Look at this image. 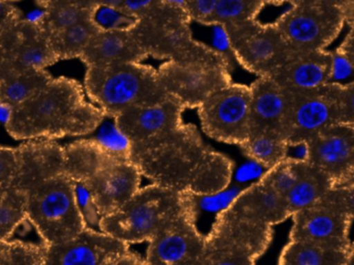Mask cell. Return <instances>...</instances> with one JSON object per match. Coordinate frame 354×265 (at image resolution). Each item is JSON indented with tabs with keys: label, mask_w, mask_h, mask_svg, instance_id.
Masks as SVG:
<instances>
[{
	"label": "cell",
	"mask_w": 354,
	"mask_h": 265,
	"mask_svg": "<svg viewBox=\"0 0 354 265\" xmlns=\"http://www.w3.org/2000/svg\"><path fill=\"white\" fill-rule=\"evenodd\" d=\"M225 27L237 64L255 76H272L295 54L274 22L255 19Z\"/></svg>",
	"instance_id": "12"
},
{
	"label": "cell",
	"mask_w": 354,
	"mask_h": 265,
	"mask_svg": "<svg viewBox=\"0 0 354 265\" xmlns=\"http://www.w3.org/2000/svg\"><path fill=\"white\" fill-rule=\"evenodd\" d=\"M218 0H185V10L192 23L208 26L212 22Z\"/></svg>",
	"instance_id": "37"
},
{
	"label": "cell",
	"mask_w": 354,
	"mask_h": 265,
	"mask_svg": "<svg viewBox=\"0 0 354 265\" xmlns=\"http://www.w3.org/2000/svg\"><path fill=\"white\" fill-rule=\"evenodd\" d=\"M64 167V146L33 140L18 147L0 146V241L27 222V191L45 173Z\"/></svg>",
	"instance_id": "4"
},
{
	"label": "cell",
	"mask_w": 354,
	"mask_h": 265,
	"mask_svg": "<svg viewBox=\"0 0 354 265\" xmlns=\"http://www.w3.org/2000/svg\"><path fill=\"white\" fill-rule=\"evenodd\" d=\"M135 265H149V264H147V262H145V259H142V260H141V262H138V264H135Z\"/></svg>",
	"instance_id": "53"
},
{
	"label": "cell",
	"mask_w": 354,
	"mask_h": 265,
	"mask_svg": "<svg viewBox=\"0 0 354 265\" xmlns=\"http://www.w3.org/2000/svg\"><path fill=\"white\" fill-rule=\"evenodd\" d=\"M97 130H99V133L95 140L104 149L116 156L130 158L132 144L130 140L120 132L114 120L113 124L105 122L104 120Z\"/></svg>",
	"instance_id": "33"
},
{
	"label": "cell",
	"mask_w": 354,
	"mask_h": 265,
	"mask_svg": "<svg viewBox=\"0 0 354 265\" xmlns=\"http://www.w3.org/2000/svg\"><path fill=\"white\" fill-rule=\"evenodd\" d=\"M230 208L248 220L272 227L291 218L285 198L262 179L243 189Z\"/></svg>",
	"instance_id": "22"
},
{
	"label": "cell",
	"mask_w": 354,
	"mask_h": 265,
	"mask_svg": "<svg viewBox=\"0 0 354 265\" xmlns=\"http://www.w3.org/2000/svg\"><path fill=\"white\" fill-rule=\"evenodd\" d=\"M272 241V226L248 220L229 206L216 214L195 265H256Z\"/></svg>",
	"instance_id": "10"
},
{
	"label": "cell",
	"mask_w": 354,
	"mask_h": 265,
	"mask_svg": "<svg viewBox=\"0 0 354 265\" xmlns=\"http://www.w3.org/2000/svg\"><path fill=\"white\" fill-rule=\"evenodd\" d=\"M243 189L239 187L227 188L220 193L209 196H195L197 208H203L207 212H221L233 203Z\"/></svg>",
	"instance_id": "36"
},
{
	"label": "cell",
	"mask_w": 354,
	"mask_h": 265,
	"mask_svg": "<svg viewBox=\"0 0 354 265\" xmlns=\"http://www.w3.org/2000/svg\"><path fill=\"white\" fill-rule=\"evenodd\" d=\"M333 52L295 53L270 78L285 91H307L332 82Z\"/></svg>",
	"instance_id": "21"
},
{
	"label": "cell",
	"mask_w": 354,
	"mask_h": 265,
	"mask_svg": "<svg viewBox=\"0 0 354 265\" xmlns=\"http://www.w3.org/2000/svg\"><path fill=\"white\" fill-rule=\"evenodd\" d=\"M346 24L349 25L348 33L336 51L344 56L354 68V10L347 17Z\"/></svg>",
	"instance_id": "43"
},
{
	"label": "cell",
	"mask_w": 354,
	"mask_h": 265,
	"mask_svg": "<svg viewBox=\"0 0 354 265\" xmlns=\"http://www.w3.org/2000/svg\"><path fill=\"white\" fill-rule=\"evenodd\" d=\"M266 6L264 0H218L210 25L229 26L255 20Z\"/></svg>",
	"instance_id": "30"
},
{
	"label": "cell",
	"mask_w": 354,
	"mask_h": 265,
	"mask_svg": "<svg viewBox=\"0 0 354 265\" xmlns=\"http://www.w3.org/2000/svg\"><path fill=\"white\" fill-rule=\"evenodd\" d=\"M141 260L129 244L89 227L64 243L45 245V265H135Z\"/></svg>",
	"instance_id": "16"
},
{
	"label": "cell",
	"mask_w": 354,
	"mask_h": 265,
	"mask_svg": "<svg viewBox=\"0 0 354 265\" xmlns=\"http://www.w3.org/2000/svg\"><path fill=\"white\" fill-rule=\"evenodd\" d=\"M250 91L252 129L277 131L285 136L288 114L286 91L270 77H257L250 85Z\"/></svg>",
	"instance_id": "24"
},
{
	"label": "cell",
	"mask_w": 354,
	"mask_h": 265,
	"mask_svg": "<svg viewBox=\"0 0 354 265\" xmlns=\"http://www.w3.org/2000/svg\"><path fill=\"white\" fill-rule=\"evenodd\" d=\"M27 221L44 245L64 243L86 228L72 181L64 169L39 176L27 191Z\"/></svg>",
	"instance_id": "7"
},
{
	"label": "cell",
	"mask_w": 354,
	"mask_h": 265,
	"mask_svg": "<svg viewBox=\"0 0 354 265\" xmlns=\"http://www.w3.org/2000/svg\"><path fill=\"white\" fill-rule=\"evenodd\" d=\"M290 241H305L349 251V231L354 220V201L349 185L328 191L313 205L292 217Z\"/></svg>",
	"instance_id": "11"
},
{
	"label": "cell",
	"mask_w": 354,
	"mask_h": 265,
	"mask_svg": "<svg viewBox=\"0 0 354 265\" xmlns=\"http://www.w3.org/2000/svg\"><path fill=\"white\" fill-rule=\"evenodd\" d=\"M8 76V68H6V64L3 60L0 58V82L3 80L6 77Z\"/></svg>",
	"instance_id": "48"
},
{
	"label": "cell",
	"mask_w": 354,
	"mask_h": 265,
	"mask_svg": "<svg viewBox=\"0 0 354 265\" xmlns=\"http://www.w3.org/2000/svg\"><path fill=\"white\" fill-rule=\"evenodd\" d=\"M295 167L297 179L285 195L291 217L313 205L328 191L336 188L328 174L308 161H295Z\"/></svg>",
	"instance_id": "25"
},
{
	"label": "cell",
	"mask_w": 354,
	"mask_h": 265,
	"mask_svg": "<svg viewBox=\"0 0 354 265\" xmlns=\"http://www.w3.org/2000/svg\"><path fill=\"white\" fill-rule=\"evenodd\" d=\"M10 108L6 104L0 103V122H3L4 125L8 120L10 116Z\"/></svg>",
	"instance_id": "46"
},
{
	"label": "cell",
	"mask_w": 354,
	"mask_h": 265,
	"mask_svg": "<svg viewBox=\"0 0 354 265\" xmlns=\"http://www.w3.org/2000/svg\"><path fill=\"white\" fill-rule=\"evenodd\" d=\"M197 110L202 130L216 141L241 146L251 133L250 85L232 81L212 93Z\"/></svg>",
	"instance_id": "13"
},
{
	"label": "cell",
	"mask_w": 354,
	"mask_h": 265,
	"mask_svg": "<svg viewBox=\"0 0 354 265\" xmlns=\"http://www.w3.org/2000/svg\"><path fill=\"white\" fill-rule=\"evenodd\" d=\"M163 2V0H122V8L138 20Z\"/></svg>",
	"instance_id": "40"
},
{
	"label": "cell",
	"mask_w": 354,
	"mask_h": 265,
	"mask_svg": "<svg viewBox=\"0 0 354 265\" xmlns=\"http://www.w3.org/2000/svg\"><path fill=\"white\" fill-rule=\"evenodd\" d=\"M185 108L174 98L153 105L141 106L112 118L132 145L142 144L174 130L183 124Z\"/></svg>",
	"instance_id": "20"
},
{
	"label": "cell",
	"mask_w": 354,
	"mask_h": 265,
	"mask_svg": "<svg viewBox=\"0 0 354 265\" xmlns=\"http://www.w3.org/2000/svg\"><path fill=\"white\" fill-rule=\"evenodd\" d=\"M210 28V44H207L214 52L218 54L223 60L228 64L231 72L233 70V64H237L231 47L230 39H229L228 31L226 27L220 24L209 25Z\"/></svg>",
	"instance_id": "35"
},
{
	"label": "cell",
	"mask_w": 354,
	"mask_h": 265,
	"mask_svg": "<svg viewBox=\"0 0 354 265\" xmlns=\"http://www.w3.org/2000/svg\"><path fill=\"white\" fill-rule=\"evenodd\" d=\"M1 265H45V245L1 241Z\"/></svg>",
	"instance_id": "31"
},
{
	"label": "cell",
	"mask_w": 354,
	"mask_h": 265,
	"mask_svg": "<svg viewBox=\"0 0 354 265\" xmlns=\"http://www.w3.org/2000/svg\"><path fill=\"white\" fill-rule=\"evenodd\" d=\"M340 124L354 126V81L348 84L337 83Z\"/></svg>",
	"instance_id": "38"
},
{
	"label": "cell",
	"mask_w": 354,
	"mask_h": 265,
	"mask_svg": "<svg viewBox=\"0 0 354 265\" xmlns=\"http://www.w3.org/2000/svg\"><path fill=\"white\" fill-rule=\"evenodd\" d=\"M349 188H351V194H353V197L354 200V183H351V185H348Z\"/></svg>",
	"instance_id": "52"
},
{
	"label": "cell",
	"mask_w": 354,
	"mask_h": 265,
	"mask_svg": "<svg viewBox=\"0 0 354 265\" xmlns=\"http://www.w3.org/2000/svg\"><path fill=\"white\" fill-rule=\"evenodd\" d=\"M345 265H354V243H351V248H349L346 264Z\"/></svg>",
	"instance_id": "49"
},
{
	"label": "cell",
	"mask_w": 354,
	"mask_h": 265,
	"mask_svg": "<svg viewBox=\"0 0 354 265\" xmlns=\"http://www.w3.org/2000/svg\"><path fill=\"white\" fill-rule=\"evenodd\" d=\"M349 1H351V8H349L348 15L351 14V12H353L354 10V0H349Z\"/></svg>",
	"instance_id": "51"
},
{
	"label": "cell",
	"mask_w": 354,
	"mask_h": 265,
	"mask_svg": "<svg viewBox=\"0 0 354 265\" xmlns=\"http://www.w3.org/2000/svg\"><path fill=\"white\" fill-rule=\"evenodd\" d=\"M293 0H264L266 6H283V4H288L290 6Z\"/></svg>",
	"instance_id": "47"
},
{
	"label": "cell",
	"mask_w": 354,
	"mask_h": 265,
	"mask_svg": "<svg viewBox=\"0 0 354 265\" xmlns=\"http://www.w3.org/2000/svg\"><path fill=\"white\" fill-rule=\"evenodd\" d=\"M97 31L93 20L78 23L62 30L49 31L52 49L58 62L75 58L80 60Z\"/></svg>",
	"instance_id": "28"
},
{
	"label": "cell",
	"mask_w": 354,
	"mask_h": 265,
	"mask_svg": "<svg viewBox=\"0 0 354 265\" xmlns=\"http://www.w3.org/2000/svg\"><path fill=\"white\" fill-rule=\"evenodd\" d=\"M93 8L100 6H122V0H91Z\"/></svg>",
	"instance_id": "45"
},
{
	"label": "cell",
	"mask_w": 354,
	"mask_h": 265,
	"mask_svg": "<svg viewBox=\"0 0 354 265\" xmlns=\"http://www.w3.org/2000/svg\"><path fill=\"white\" fill-rule=\"evenodd\" d=\"M285 91L288 95L285 137L289 145L307 143L317 134L340 124L337 83L307 91Z\"/></svg>",
	"instance_id": "15"
},
{
	"label": "cell",
	"mask_w": 354,
	"mask_h": 265,
	"mask_svg": "<svg viewBox=\"0 0 354 265\" xmlns=\"http://www.w3.org/2000/svg\"><path fill=\"white\" fill-rule=\"evenodd\" d=\"M91 20L100 31L131 30L137 22L122 6H97Z\"/></svg>",
	"instance_id": "32"
},
{
	"label": "cell",
	"mask_w": 354,
	"mask_h": 265,
	"mask_svg": "<svg viewBox=\"0 0 354 265\" xmlns=\"http://www.w3.org/2000/svg\"><path fill=\"white\" fill-rule=\"evenodd\" d=\"M132 33L147 57L163 62L183 55L196 42L185 10L165 2L138 19Z\"/></svg>",
	"instance_id": "14"
},
{
	"label": "cell",
	"mask_w": 354,
	"mask_h": 265,
	"mask_svg": "<svg viewBox=\"0 0 354 265\" xmlns=\"http://www.w3.org/2000/svg\"><path fill=\"white\" fill-rule=\"evenodd\" d=\"M84 91L91 103L109 118L133 108L160 103L169 97L157 68L143 62L88 66Z\"/></svg>",
	"instance_id": "5"
},
{
	"label": "cell",
	"mask_w": 354,
	"mask_h": 265,
	"mask_svg": "<svg viewBox=\"0 0 354 265\" xmlns=\"http://www.w3.org/2000/svg\"><path fill=\"white\" fill-rule=\"evenodd\" d=\"M353 64L338 52H333L332 82L341 83L353 74Z\"/></svg>",
	"instance_id": "41"
},
{
	"label": "cell",
	"mask_w": 354,
	"mask_h": 265,
	"mask_svg": "<svg viewBox=\"0 0 354 265\" xmlns=\"http://www.w3.org/2000/svg\"><path fill=\"white\" fill-rule=\"evenodd\" d=\"M348 251L305 241H290L285 246L278 265H345Z\"/></svg>",
	"instance_id": "27"
},
{
	"label": "cell",
	"mask_w": 354,
	"mask_h": 265,
	"mask_svg": "<svg viewBox=\"0 0 354 265\" xmlns=\"http://www.w3.org/2000/svg\"><path fill=\"white\" fill-rule=\"evenodd\" d=\"M307 145L308 162L328 174L335 187L354 183V126L334 125Z\"/></svg>",
	"instance_id": "19"
},
{
	"label": "cell",
	"mask_w": 354,
	"mask_h": 265,
	"mask_svg": "<svg viewBox=\"0 0 354 265\" xmlns=\"http://www.w3.org/2000/svg\"><path fill=\"white\" fill-rule=\"evenodd\" d=\"M288 145V141L282 133L266 129H252L241 148L250 160L268 170L286 160Z\"/></svg>",
	"instance_id": "26"
},
{
	"label": "cell",
	"mask_w": 354,
	"mask_h": 265,
	"mask_svg": "<svg viewBox=\"0 0 354 265\" xmlns=\"http://www.w3.org/2000/svg\"><path fill=\"white\" fill-rule=\"evenodd\" d=\"M0 58L8 75L46 70L58 62L45 23L37 24L23 18L0 33Z\"/></svg>",
	"instance_id": "18"
},
{
	"label": "cell",
	"mask_w": 354,
	"mask_h": 265,
	"mask_svg": "<svg viewBox=\"0 0 354 265\" xmlns=\"http://www.w3.org/2000/svg\"><path fill=\"white\" fill-rule=\"evenodd\" d=\"M266 169L262 167L261 165L258 163L252 161L249 164L243 165L241 167L239 172H237V177L241 181H249V179H255V177H259L261 179L262 175L266 173Z\"/></svg>",
	"instance_id": "44"
},
{
	"label": "cell",
	"mask_w": 354,
	"mask_h": 265,
	"mask_svg": "<svg viewBox=\"0 0 354 265\" xmlns=\"http://www.w3.org/2000/svg\"><path fill=\"white\" fill-rule=\"evenodd\" d=\"M64 171L88 189L102 218L112 214L140 189V171L130 158L104 149L95 139L64 146Z\"/></svg>",
	"instance_id": "3"
},
{
	"label": "cell",
	"mask_w": 354,
	"mask_h": 265,
	"mask_svg": "<svg viewBox=\"0 0 354 265\" xmlns=\"http://www.w3.org/2000/svg\"><path fill=\"white\" fill-rule=\"evenodd\" d=\"M195 196L183 212L149 241L145 262L149 265H195L205 237L196 225Z\"/></svg>",
	"instance_id": "17"
},
{
	"label": "cell",
	"mask_w": 354,
	"mask_h": 265,
	"mask_svg": "<svg viewBox=\"0 0 354 265\" xmlns=\"http://www.w3.org/2000/svg\"><path fill=\"white\" fill-rule=\"evenodd\" d=\"M349 0H293L274 21L295 53L326 50L346 24Z\"/></svg>",
	"instance_id": "9"
},
{
	"label": "cell",
	"mask_w": 354,
	"mask_h": 265,
	"mask_svg": "<svg viewBox=\"0 0 354 265\" xmlns=\"http://www.w3.org/2000/svg\"><path fill=\"white\" fill-rule=\"evenodd\" d=\"M0 265H1V241H0Z\"/></svg>",
	"instance_id": "54"
},
{
	"label": "cell",
	"mask_w": 354,
	"mask_h": 265,
	"mask_svg": "<svg viewBox=\"0 0 354 265\" xmlns=\"http://www.w3.org/2000/svg\"><path fill=\"white\" fill-rule=\"evenodd\" d=\"M51 78L46 70L12 73L0 82V103L12 109L28 100Z\"/></svg>",
	"instance_id": "29"
},
{
	"label": "cell",
	"mask_w": 354,
	"mask_h": 265,
	"mask_svg": "<svg viewBox=\"0 0 354 265\" xmlns=\"http://www.w3.org/2000/svg\"><path fill=\"white\" fill-rule=\"evenodd\" d=\"M130 160L151 183L189 195H214L232 181V161L212 149L195 126L185 122L156 139L131 146Z\"/></svg>",
	"instance_id": "1"
},
{
	"label": "cell",
	"mask_w": 354,
	"mask_h": 265,
	"mask_svg": "<svg viewBox=\"0 0 354 265\" xmlns=\"http://www.w3.org/2000/svg\"><path fill=\"white\" fill-rule=\"evenodd\" d=\"M157 70L167 95L185 109H197L212 93L233 81L226 62L198 39L183 55L164 62Z\"/></svg>",
	"instance_id": "8"
},
{
	"label": "cell",
	"mask_w": 354,
	"mask_h": 265,
	"mask_svg": "<svg viewBox=\"0 0 354 265\" xmlns=\"http://www.w3.org/2000/svg\"><path fill=\"white\" fill-rule=\"evenodd\" d=\"M22 19L20 10L12 3L0 0V33Z\"/></svg>",
	"instance_id": "42"
},
{
	"label": "cell",
	"mask_w": 354,
	"mask_h": 265,
	"mask_svg": "<svg viewBox=\"0 0 354 265\" xmlns=\"http://www.w3.org/2000/svg\"><path fill=\"white\" fill-rule=\"evenodd\" d=\"M165 3L170 6H178V8H185V0H163ZM185 10V8H183Z\"/></svg>",
	"instance_id": "50"
},
{
	"label": "cell",
	"mask_w": 354,
	"mask_h": 265,
	"mask_svg": "<svg viewBox=\"0 0 354 265\" xmlns=\"http://www.w3.org/2000/svg\"><path fill=\"white\" fill-rule=\"evenodd\" d=\"M3 1L8 2V3H12V2L19 1V0H3Z\"/></svg>",
	"instance_id": "55"
},
{
	"label": "cell",
	"mask_w": 354,
	"mask_h": 265,
	"mask_svg": "<svg viewBox=\"0 0 354 265\" xmlns=\"http://www.w3.org/2000/svg\"><path fill=\"white\" fill-rule=\"evenodd\" d=\"M261 179L285 198L297 179L295 161L286 158L277 166L266 170Z\"/></svg>",
	"instance_id": "34"
},
{
	"label": "cell",
	"mask_w": 354,
	"mask_h": 265,
	"mask_svg": "<svg viewBox=\"0 0 354 265\" xmlns=\"http://www.w3.org/2000/svg\"><path fill=\"white\" fill-rule=\"evenodd\" d=\"M192 199L193 195L151 183L140 188L115 212L103 217L99 230L129 245L149 243Z\"/></svg>",
	"instance_id": "6"
},
{
	"label": "cell",
	"mask_w": 354,
	"mask_h": 265,
	"mask_svg": "<svg viewBox=\"0 0 354 265\" xmlns=\"http://www.w3.org/2000/svg\"><path fill=\"white\" fill-rule=\"evenodd\" d=\"M37 2L45 14L72 8L95 10L91 0H37Z\"/></svg>",
	"instance_id": "39"
},
{
	"label": "cell",
	"mask_w": 354,
	"mask_h": 265,
	"mask_svg": "<svg viewBox=\"0 0 354 265\" xmlns=\"http://www.w3.org/2000/svg\"><path fill=\"white\" fill-rule=\"evenodd\" d=\"M105 118L87 101L80 83L52 77L28 100L12 108L4 126L16 140H54L95 132Z\"/></svg>",
	"instance_id": "2"
},
{
	"label": "cell",
	"mask_w": 354,
	"mask_h": 265,
	"mask_svg": "<svg viewBox=\"0 0 354 265\" xmlns=\"http://www.w3.org/2000/svg\"><path fill=\"white\" fill-rule=\"evenodd\" d=\"M147 58L131 30L97 31L80 60L88 66L142 62Z\"/></svg>",
	"instance_id": "23"
}]
</instances>
